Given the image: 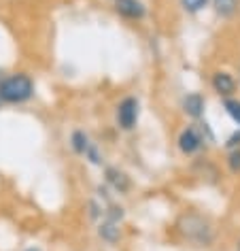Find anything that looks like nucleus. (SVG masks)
I'll list each match as a JSON object with an SVG mask.
<instances>
[{"mask_svg": "<svg viewBox=\"0 0 240 251\" xmlns=\"http://www.w3.org/2000/svg\"><path fill=\"white\" fill-rule=\"evenodd\" d=\"M211 0H181V7L187 11V13H200L202 9L208 7Z\"/></svg>", "mask_w": 240, "mask_h": 251, "instance_id": "obj_13", "label": "nucleus"}, {"mask_svg": "<svg viewBox=\"0 0 240 251\" xmlns=\"http://www.w3.org/2000/svg\"><path fill=\"white\" fill-rule=\"evenodd\" d=\"M225 145L230 147V149H240V128H238L236 132H234V134L230 136V139H227Z\"/></svg>", "mask_w": 240, "mask_h": 251, "instance_id": "obj_16", "label": "nucleus"}, {"mask_svg": "<svg viewBox=\"0 0 240 251\" xmlns=\"http://www.w3.org/2000/svg\"><path fill=\"white\" fill-rule=\"evenodd\" d=\"M176 230L181 238L193 247H211L215 241V228L211 219L195 211H187L176 219Z\"/></svg>", "mask_w": 240, "mask_h": 251, "instance_id": "obj_1", "label": "nucleus"}, {"mask_svg": "<svg viewBox=\"0 0 240 251\" xmlns=\"http://www.w3.org/2000/svg\"><path fill=\"white\" fill-rule=\"evenodd\" d=\"M238 251H240V241H238Z\"/></svg>", "mask_w": 240, "mask_h": 251, "instance_id": "obj_18", "label": "nucleus"}, {"mask_svg": "<svg viewBox=\"0 0 240 251\" xmlns=\"http://www.w3.org/2000/svg\"><path fill=\"white\" fill-rule=\"evenodd\" d=\"M98 234H100V238H102V241L115 245L119 238H121V230H119V224H117V222L104 219V222L100 224V228H98Z\"/></svg>", "mask_w": 240, "mask_h": 251, "instance_id": "obj_9", "label": "nucleus"}, {"mask_svg": "<svg viewBox=\"0 0 240 251\" xmlns=\"http://www.w3.org/2000/svg\"><path fill=\"white\" fill-rule=\"evenodd\" d=\"M211 2H213L215 13L223 17V20H230L238 11V0H211Z\"/></svg>", "mask_w": 240, "mask_h": 251, "instance_id": "obj_10", "label": "nucleus"}, {"mask_svg": "<svg viewBox=\"0 0 240 251\" xmlns=\"http://www.w3.org/2000/svg\"><path fill=\"white\" fill-rule=\"evenodd\" d=\"M115 11L123 20H130V22H141L147 15V7L141 0H115Z\"/></svg>", "mask_w": 240, "mask_h": 251, "instance_id": "obj_6", "label": "nucleus"}, {"mask_svg": "<svg viewBox=\"0 0 240 251\" xmlns=\"http://www.w3.org/2000/svg\"><path fill=\"white\" fill-rule=\"evenodd\" d=\"M223 109L225 113L232 117V122L240 128V100L238 98H223Z\"/></svg>", "mask_w": 240, "mask_h": 251, "instance_id": "obj_12", "label": "nucleus"}, {"mask_svg": "<svg viewBox=\"0 0 240 251\" xmlns=\"http://www.w3.org/2000/svg\"><path fill=\"white\" fill-rule=\"evenodd\" d=\"M26 251H41V249H39V247H28Z\"/></svg>", "mask_w": 240, "mask_h": 251, "instance_id": "obj_17", "label": "nucleus"}, {"mask_svg": "<svg viewBox=\"0 0 240 251\" xmlns=\"http://www.w3.org/2000/svg\"><path fill=\"white\" fill-rule=\"evenodd\" d=\"M138 113H141V104H138V98L134 96H125L121 102L117 104V126L125 132L136 128L138 124Z\"/></svg>", "mask_w": 240, "mask_h": 251, "instance_id": "obj_3", "label": "nucleus"}, {"mask_svg": "<svg viewBox=\"0 0 240 251\" xmlns=\"http://www.w3.org/2000/svg\"><path fill=\"white\" fill-rule=\"evenodd\" d=\"M179 149L183 155H195L198 151H202V147L206 145V136L202 128H195V126H187L185 130H181L179 134Z\"/></svg>", "mask_w": 240, "mask_h": 251, "instance_id": "obj_4", "label": "nucleus"}, {"mask_svg": "<svg viewBox=\"0 0 240 251\" xmlns=\"http://www.w3.org/2000/svg\"><path fill=\"white\" fill-rule=\"evenodd\" d=\"M85 160H90L92 164H100V162H102V155H100L96 143H90V147H87V151H85Z\"/></svg>", "mask_w": 240, "mask_h": 251, "instance_id": "obj_15", "label": "nucleus"}, {"mask_svg": "<svg viewBox=\"0 0 240 251\" xmlns=\"http://www.w3.org/2000/svg\"><path fill=\"white\" fill-rule=\"evenodd\" d=\"M34 96V81L26 73H13L0 79V102L24 104Z\"/></svg>", "mask_w": 240, "mask_h": 251, "instance_id": "obj_2", "label": "nucleus"}, {"mask_svg": "<svg viewBox=\"0 0 240 251\" xmlns=\"http://www.w3.org/2000/svg\"><path fill=\"white\" fill-rule=\"evenodd\" d=\"M0 104H2V102H0Z\"/></svg>", "mask_w": 240, "mask_h": 251, "instance_id": "obj_19", "label": "nucleus"}, {"mask_svg": "<svg viewBox=\"0 0 240 251\" xmlns=\"http://www.w3.org/2000/svg\"><path fill=\"white\" fill-rule=\"evenodd\" d=\"M227 168L232 175H240V149H232L227 155Z\"/></svg>", "mask_w": 240, "mask_h": 251, "instance_id": "obj_14", "label": "nucleus"}, {"mask_svg": "<svg viewBox=\"0 0 240 251\" xmlns=\"http://www.w3.org/2000/svg\"><path fill=\"white\" fill-rule=\"evenodd\" d=\"M211 87L221 98H232L234 94H236L238 83H236V79H234V75H230L227 71H217V73H213V77H211Z\"/></svg>", "mask_w": 240, "mask_h": 251, "instance_id": "obj_5", "label": "nucleus"}, {"mask_svg": "<svg viewBox=\"0 0 240 251\" xmlns=\"http://www.w3.org/2000/svg\"><path fill=\"white\" fill-rule=\"evenodd\" d=\"M90 136H87L83 130H74V132L71 134V147H72V151L77 153V155H85L87 151V147H90Z\"/></svg>", "mask_w": 240, "mask_h": 251, "instance_id": "obj_11", "label": "nucleus"}, {"mask_svg": "<svg viewBox=\"0 0 240 251\" xmlns=\"http://www.w3.org/2000/svg\"><path fill=\"white\" fill-rule=\"evenodd\" d=\"M204 106H206V100L198 92L187 94V96H183V100H181L183 113L189 115V117H193V119H200L202 115H204Z\"/></svg>", "mask_w": 240, "mask_h": 251, "instance_id": "obj_7", "label": "nucleus"}, {"mask_svg": "<svg viewBox=\"0 0 240 251\" xmlns=\"http://www.w3.org/2000/svg\"><path fill=\"white\" fill-rule=\"evenodd\" d=\"M106 183H109L113 190L119 192V194H125L130 190V179L128 175L117 171V168H106Z\"/></svg>", "mask_w": 240, "mask_h": 251, "instance_id": "obj_8", "label": "nucleus"}]
</instances>
